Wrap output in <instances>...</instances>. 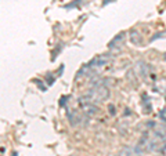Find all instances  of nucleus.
I'll use <instances>...</instances> for the list:
<instances>
[{
  "label": "nucleus",
  "instance_id": "1",
  "mask_svg": "<svg viewBox=\"0 0 166 156\" xmlns=\"http://www.w3.org/2000/svg\"><path fill=\"white\" fill-rule=\"evenodd\" d=\"M108 97H109V90H108V87L107 86H103V84H98V86H94V87L91 88L85 97H82L80 100L86 101V102H90V104L98 105V104H101V102H104Z\"/></svg>",
  "mask_w": 166,
  "mask_h": 156
},
{
  "label": "nucleus",
  "instance_id": "2",
  "mask_svg": "<svg viewBox=\"0 0 166 156\" xmlns=\"http://www.w3.org/2000/svg\"><path fill=\"white\" fill-rule=\"evenodd\" d=\"M111 61V57L107 56V54H103V56H97L96 58H93L89 64H86L82 69V72H89V71H93L96 68H101V66L107 65L108 62Z\"/></svg>",
  "mask_w": 166,
  "mask_h": 156
},
{
  "label": "nucleus",
  "instance_id": "3",
  "mask_svg": "<svg viewBox=\"0 0 166 156\" xmlns=\"http://www.w3.org/2000/svg\"><path fill=\"white\" fill-rule=\"evenodd\" d=\"M129 40H130V43L134 46H143V36L136 29H132L130 32H129Z\"/></svg>",
  "mask_w": 166,
  "mask_h": 156
},
{
  "label": "nucleus",
  "instance_id": "4",
  "mask_svg": "<svg viewBox=\"0 0 166 156\" xmlns=\"http://www.w3.org/2000/svg\"><path fill=\"white\" fill-rule=\"evenodd\" d=\"M125 40V32H121L118 36H115L114 39L111 40V43H109V47L112 49V47H115V46H121V43Z\"/></svg>",
  "mask_w": 166,
  "mask_h": 156
},
{
  "label": "nucleus",
  "instance_id": "5",
  "mask_svg": "<svg viewBox=\"0 0 166 156\" xmlns=\"http://www.w3.org/2000/svg\"><path fill=\"white\" fill-rule=\"evenodd\" d=\"M13 156H17V153H13Z\"/></svg>",
  "mask_w": 166,
  "mask_h": 156
},
{
  "label": "nucleus",
  "instance_id": "6",
  "mask_svg": "<svg viewBox=\"0 0 166 156\" xmlns=\"http://www.w3.org/2000/svg\"><path fill=\"white\" fill-rule=\"evenodd\" d=\"M163 58H165V59H166V54H165V56H163Z\"/></svg>",
  "mask_w": 166,
  "mask_h": 156
},
{
  "label": "nucleus",
  "instance_id": "7",
  "mask_svg": "<svg viewBox=\"0 0 166 156\" xmlns=\"http://www.w3.org/2000/svg\"><path fill=\"white\" fill-rule=\"evenodd\" d=\"M0 156H2V155H0Z\"/></svg>",
  "mask_w": 166,
  "mask_h": 156
}]
</instances>
